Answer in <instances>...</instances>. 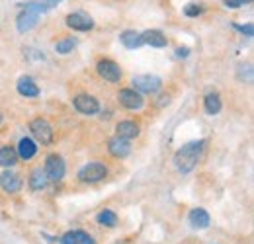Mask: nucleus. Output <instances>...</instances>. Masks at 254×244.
Instances as JSON below:
<instances>
[{"mask_svg": "<svg viewBox=\"0 0 254 244\" xmlns=\"http://www.w3.org/2000/svg\"><path fill=\"white\" fill-rule=\"evenodd\" d=\"M205 149V141H191L188 145H184L182 149H178V153L174 154V166L180 174H190L191 170L197 166L201 154Z\"/></svg>", "mask_w": 254, "mask_h": 244, "instance_id": "nucleus-1", "label": "nucleus"}, {"mask_svg": "<svg viewBox=\"0 0 254 244\" xmlns=\"http://www.w3.org/2000/svg\"><path fill=\"white\" fill-rule=\"evenodd\" d=\"M47 10H51L49 6H45L43 2H30L20 14H18V20H16V28L20 33H26V31H30L39 22V18H41V14L43 12H47Z\"/></svg>", "mask_w": 254, "mask_h": 244, "instance_id": "nucleus-2", "label": "nucleus"}, {"mask_svg": "<svg viewBox=\"0 0 254 244\" xmlns=\"http://www.w3.org/2000/svg\"><path fill=\"white\" fill-rule=\"evenodd\" d=\"M30 131H32V135L35 137L37 143H41V145H51L53 143V127L47 120H43V118L32 120L30 122Z\"/></svg>", "mask_w": 254, "mask_h": 244, "instance_id": "nucleus-3", "label": "nucleus"}, {"mask_svg": "<svg viewBox=\"0 0 254 244\" xmlns=\"http://www.w3.org/2000/svg\"><path fill=\"white\" fill-rule=\"evenodd\" d=\"M106 174H108V168L102 162H88L78 170V180L84 183H96L104 180Z\"/></svg>", "mask_w": 254, "mask_h": 244, "instance_id": "nucleus-4", "label": "nucleus"}, {"mask_svg": "<svg viewBox=\"0 0 254 244\" xmlns=\"http://www.w3.org/2000/svg\"><path fill=\"white\" fill-rule=\"evenodd\" d=\"M43 172H45V176H47L49 182H59V180H63L64 160L59 156V154H49V156L45 158Z\"/></svg>", "mask_w": 254, "mask_h": 244, "instance_id": "nucleus-5", "label": "nucleus"}, {"mask_svg": "<svg viewBox=\"0 0 254 244\" xmlns=\"http://www.w3.org/2000/svg\"><path fill=\"white\" fill-rule=\"evenodd\" d=\"M96 70H98V74L104 80H108L112 84L122 80V68H120L118 62L112 61V59H100V61L96 62Z\"/></svg>", "mask_w": 254, "mask_h": 244, "instance_id": "nucleus-6", "label": "nucleus"}, {"mask_svg": "<svg viewBox=\"0 0 254 244\" xmlns=\"http://www.w3.org/2000/svg\"><path fill=\"white\" fill-rule=\"evenodd\" d=\"M131 84H133V90L143 92V94H155L160 90L162 80L155 74H139L131 80Z\"/></svg>", "mask_w": 254, "mask_h": 244, "instance_id": "nucleus-7", "label": "nucleus"}, {"mask_svg": "<svg viewBox=\"0 0 254 244\" xmlns=\"http://www.w3.org/2000/svg\"><path fill=\"white\" fill-rule=\"evenodd\" d=\"M72 104H74V110L78 114H82V116H96L100 112L98 100H96L94 96H90V94H78L72 100Z\"/></svg>", "mask_w": 254, "mask_h": 244, "instance_id": "nucleus-8", "label": "nucleus"}, {"mask_svg": "<svg viewBox=\"0 0 254 244\" xmlns=\"http://www.w3.org/2000/svg\"><path fill=\"white\" fill-rule=\"evenodd\" d=\"M0 187H2L6 193H18V191L22 189V176H20V172L6 168V170L0 174Z\"/></svg>", "mask_w": 254, "mask_h": 244, "instance_id": "nucleus-9", "label": "nucleus"}, {"mask_svg": "<svg viewBox=\"0 0 254 244\" xmlns=\"http://www.w3.org/2000/svg\"><path fill=\"white\" fill-rule=\"evenodd\" d=\"M66 26L74 31H88L94 28V20L84 12H72L66 16Z\"/></svg>", "mask_w": 254, "mask_h": 244, "instance_id": "nucleus-10", "label": "nucleus"}, {"mask_svg": "<svg viewBox=\"0 0 254 244\" xmlns=\"http://www.w3.org/2000/svg\"><path fill=\"white\" fill-rule=\"evenodd\" d=\"M118 100H120V104H122L124 108H127V110H141L143 104H145L141 92L133 90V88H124V90H120Z\"/></svg>", "mask_w": 254, "mask_h": 244, "instance_id": "nucleus-11", "label": "nucleus"}, {"mask_svg": "<svg viewBox=\"0 0 254 244\" xmlns=\"http://www.w3.org/2000/svg\"><path fill=\"white\" fill-rule=\"evenodd\" d=\"M108 151L112 156H116V158H126L129 156L131 153V145L127 143V139H122V137H112L110 141H108Z\"/></svg>", "mask_w": 254, "mask_h": 244, "instance_id": "nucleus-12", "label": "nucleus"}, {"mask_svg": "<svg viewBox=\"0 0 254 244\" xmlns=\"http://www.w3.org/2000/svg\"><path fill=\"white\" fill-rule=\"evenodd\" d=\"M16 90L24 98H37L39 96V86L33 82V78H30V76H22L18 80V84H16Z\"/></svg>", "mask_w": 254, "mask_h": 244, "instance_id": "nucleus-13", "label": "nucleus"}, {"mask_svg": "<svg viewBox=\"0 0 254 244\" xmlns=\"http://www.w3.org/2000/svg\"><path fill=\"white\" fill-rule=\"evenodd\" d=\"M188 221H190V225L193 229H207L209 227V215L205 209H201V207H195V209H191L190 215H188Z\"/></svg>", "mask_w": 254, "mask_h": 244, "instance_id": "nucleus-14", "label": "nucleus"}, {"mask_svg": "<svg viewBox=\"0 0 254 244\" xmlns=\"http://www.w3.org/2000/svg\"><path fill=\"white\" fill-rule=\"evenodd\" d=\"M143 35V43L145 45H151V47H157V49H160V47H166V35L162 33L160 30H147L141 33Z\"/></svg>", "mask_w": 254, "mask_h": 244, "instance_id": "nucleus-15", "label": "nucleus"}, {"mask_svg": "<svg viewBox=\"0 0 254 244\" xmlns=\"http://www.w3.org/2000/svg\"><path fill=\"white\" fill-rule=\"evenodd\" d=\"M116 135L118 137H122V139H127V141H131V139H135L137 135H139V125L135 122H120L118 123V127H116Z\"/></svg>", "mask_w": 254, "mask_h": 244, "instance_id": "nucleus-16", "label": "nucleus"}, {"mask_svg": "<svg viewBox=\"0 0 254 244\" xmlns=\"http://www.w3.org/2000/svg\"><path fill=\"white\" fill-rule=\"evenodd\" d=\"M35 153H37V145L33 143L32 139H28V137L20 139L18 149H16L18 158H22V160H32L33 156H35Z\"/></svg>", "mask_w": 254, "mask_h": 244, "instance_id": "nucleus-17", "label": "nucleus"}, {"mask_svg": "<svg viewBox=\"0 0 254 244\" xmlns=\"http://www.w3.org/2000/svg\"><path fill=\"white\" fill-rule=\"evenodd\" d=\"M120 39H122V43L126 45L127 49H139L141 45H145L143 43V35L135 30H126L120 35Z\"/></svg>", "mask_w": 254, "mask_h": 244, "instance_id": "nucleus-18", "label": "nucleus"}, {"mask_svg": "<svg viewBox=\"0 0 254 244\" xmlns=\"http://www.w3.org/2000/svg\"><path fill=\"white\" fill-rule=\"evenodd\" d=\"M203 108L209 116H217L221 112V98L217 92H207L203 98Z\"/></svg>", "mask_w": 254, "mask_h": 244, "instance_id": "nucleus-19", "label": "nucleus"}, {"mask_svg": "<svg viewBox=\"0 0 254 244\" xmlns=\"http://www.w3.org/2000/svg\"><path fill=\"white\" fill-rule=\"evenodd\" d=\"M61 244H94V241L84 231H68L61 239Z\"/></svg>", "mask_w": 254, "mask_h": 244, "instance_id": "nucleus-20", "label": "nucleus"}, {"mask_svg": "<svg viewBox=\"0 0 254 244\" xmlns=\"http://www.w3.org/2000/svg\"><path fill=\"white\" fill-rule=\"evenodd\" d=\"M47 183H49V180H47L43 168H41V166L33 168L32 174H30V187H32L33 191H41V189H45Z\"/></svg>", "mask_w": 254, "mask_h": 244, "instance_id": "nucleus-21", "label": "nucleus"}, {"mask_svg": "<svg viewBox=\"0 0 254 244\" xmlns=\"http://www.w3.org/2000/svg\"><path fill=\"white\" fill-rule=\"evenodd\" d=\"M16 162H18L16 149H12V147H0V166L12 168Z\"/></svg>", "mask_w": 254, "mask_h": 244, "instance_id": "nucleus-22", "label": "nucleus"}, {"mask_svg": "<svg viewBox=\"0 0 254 244\" xmlns=\"http://www.w3.org/2000/svg\"><path fill=\"white\" fill-rule=\"evenodd\" d=\"M96 221H98L100 225H104V227H116V223H118V215L114 213V211H110V209H104V211L98 213Z\"/></svg>", "mask_w": 254, "mask_h": 244, "instance_id": "nucleus-23", "label": "nucleus"}, {"mask_svg": "<svg viewBox=\"0 0 254 244\" xmlns=\"http://www.w3.org/2000/svg\"><path fill=\"white\" fill-rule=\"evenodd\" d=\"M74 47H76V39H72V37H66V39H61V41L55 43V51H57L59 55L70 53Z\"/></svg>", "mask_w": 254, "mask_h": 244, "instance_id": "nucleus-24", "label": "nucleus"}, {"mask_svg": "<svg viewBox=\"0 0 254 244\" xmlns=\"http://www.w3.org/2000/svg\"><path fill=\"white\" fill-rule=\"evenodd\" d=\"M201 12H203V8L197 6V4H188V6L184 8V14H186L188 18H197Z\"/></svg>", "mask_w": 254, "mask_h": 244, "instance_id": "nucleus-25", "label": "nucleus"}, {"mask_svg": "<svg viewBox=\"0 0 254 244\" xmlns=\"http://www.w3.org/2000/svg\"><path fill=\"white\" fill-rule=\"evenodd\" d=\"M233 28H235L237 31H241L243 35H247V37H253V35H254V26H253V24H245V26H243V24H233Z\"/></svg>", "mask_w": 254, "mask_h": 244, "instance_id": "nucleus-26", "label": "nucleus"}, {"mask_svg": "<svg viewBox=\"0 0 254 244\" xmlns=\"http://www.w3.org/2000/svg\"><path fill=\"white\" fill-rule=\"evenodd\" d=\"M253 0H225V6L227 8H239L243 4H251Z\"/></svg>", "mask_w": 254, "mask_h": 244, "instance_id": "nucleus-27", "label": "nucleus"}, {"mask_svg": "<svg viewBox=\"0 0 254 244\" xmlns=\"http://www.w3.org/2000/svg\"><path fill=\"white\" fill-rule=\"evenodd\" d=\"M188 55H190L188 47H178V51H176V57H180V59H186Z\"/></svg>", "mask_w": 254, "mask_h": 244, "instance_id": "nucleus-28", "label": "nucleus"}, {"mask_svg": "<svg viewBox=\"0 0 254 244\" xmlns=\"http://www.w3.org/2000/svg\"><path fill=\"white\" fill-rule=\"evenodd\" d=\"M39 2H43L45 6H49V8H53V6H57L61 0H39Z\"/></svg>", "mask_w": 254, "mask_h": 244, "instance_id": "nucleus-29", "label": "nucleus"}]
</instances>
